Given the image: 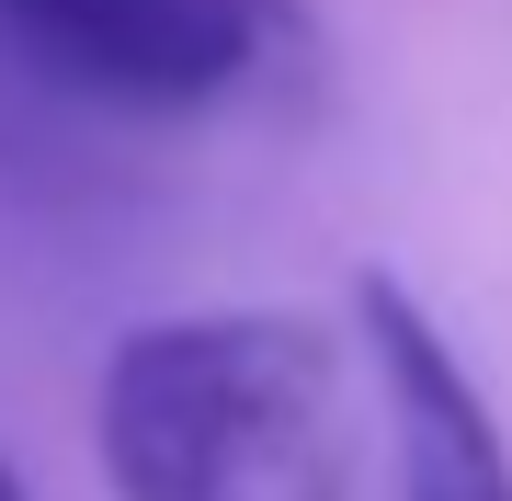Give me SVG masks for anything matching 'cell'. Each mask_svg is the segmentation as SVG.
Listing matches in <instances>:
<instances>
[{
  "label": "cell",
  "mask_w": 512,
  "mask_h": 501,
  "mask_svg": "<svg viewBox=\"0 0 512 501\" xmlns=\"http://www.w3.org/2000/svg\"><path fill=\"white\" fill-rule=\"evenodd\" d=\"M285 0H0V46L92 103L183 114L262 80Z\"/></svg>",
  "instance_id": "cell-2"
},
{
  "label": "cell",
  "mask_w": 512,
  "mask_h": 501,
  "mask_svg": "<svg viewBox=\"0 0 512 501\" xmlns=\"http://www.w3.org/2000/svg\"><path fill=\"white\" fill-rule=\"evenodd\" d=\"M342 342H365V365H376L399 501H512V456H501L490 399H478L467 353L433 331V308L399 274H353V331Z\"/></svg>",
  "instance_id": "cell-3"
},
{
  "label": "cell",
  "mask_w": 512,
  "mask_h": 501,
  "mask_svg": "<svg viewBox=\"0 0 512 501\" xmlns=\"http://www.w3.org/2000/svg\"><path fill=\"white\" fill-rule=\"evenodd\" d=\"M114 501H353L342 331L308 308H183L103 353Z\"/></svg>",
  "instance_id": "cell-1"
},
{
  "label": "cell",
  "mask_w": 512,
  "mask_h": 501,
  "mask_svg": "<svg viewBox=\"0 0 512 501\" xmlns=\"http://www.w3.org/2000/svg\"><path fill=\"white\" fill-rule=\"evenodd\" d=\"M0 501H35V490H23V467H12V456H0Z\"/></svg>",
  "instance_id": "cell-4"
}]
</instances>
